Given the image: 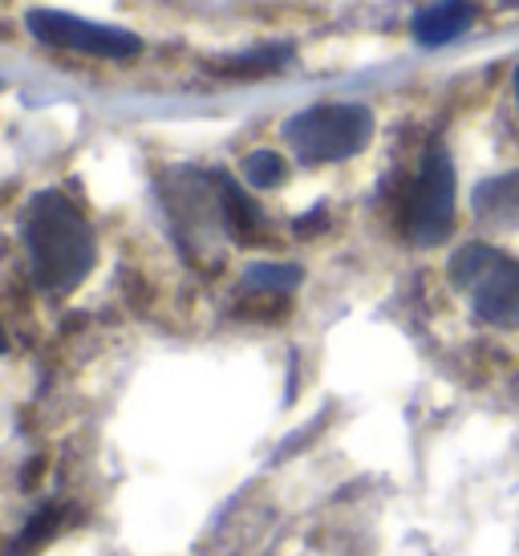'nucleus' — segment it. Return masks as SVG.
<instances>
[{
    "mask_svg": "<svg viewBox=\"0 0 519 556\" xmlns=\"http://www.w3.org/2000/svg\"><path fill=\"white\" fill-rule=\"evenodd\" d=\"M455 163H451L443 142H430L427 155H422V167H418V179L410 187V203H406V236H410V244H443L451 228H455Z\"/></svg>",
    "mask_w": 519,
    "mask_h": 556,
    "instance_id": "4",
    "label": "nucleus"
},
{
    "mask_svg": "<svg viewBox=\"0 0 519 556\" xmlns=\"http://www.w3.org/2000/svg\"><path fill=\"white\" fill-rule=\"evenodd\" d=\"M244 184L256 187V191H273V187L284 184V175H289V163L276 155V151H252L244 159Z\"/></svg>",
    "mask_w": 519,
    "mask_h": 556,
    "instance_id": "11",
    "label": "nucleus"
},
{
    "mask_svg": "<svg viewBox=\"0 0 519 556\" xmlns=\"http://www.w3.org/2000/svg\"><path fill=\"white\" fill-rule=\"evenodd\" d=\"M516 102H519V70H516Z\"/></svg>",
    "mask_w": 519,
    "mask_h": 556,
    "instance_id": "14",
    "label": "nucleus"
},
{
    "mask_svg": "<svg viewBox=\"0 0 519 556\" xmlns=\"http://www.w3.org/2000/svg\"><path fill=\"white\" fill-rule=\"evenodd\" d=\"M219 203H224V228H228V240L236 244H256L260 228H264V216L260 207L252 203L244 187L236 184L231 175L219 170Z\"/></svg>",
    "mask_w": 519,
    "mask_h": 556,
    "instance_id": "8",
    "label": "nucleus"
},
{
    "mask_svg": "<svg viewBox=\"0 0 519 556\" xmlns=\"http://www.w3.org/2000/svg\"><path fill=\"white\" fill-rule=\"evenodd\" d=\"M25 29L33 41L49 49H65V53H81V58H106V62H126L142 53V37L130 29H114V25H98L77 13L62 9H29L25 13Z\"/></svg>",
    "mask_w": 519,
    "mask_h": 556,
    "instance_id": "5",
    "label": "nucleus"
},
{
    "mask_svg": "<svg viewBox=\"0 0 519 556\" xmlns=\"http://www.w3.org/2000/svg\"><path fill=\"white\" fill-rule=\"evenodd\" d=\"M471 212L488 228H519V167L483 184L471 191Z\"/></svg>",
    "mask_w": 519,
    "mask_h": 556,
    "instance_id": "7",
    "label": "nucleus"
},
{
    "mask_svg": "<svg viewBox=\"0 0 519 556\" xmlns=\"http://www.w3.org/2000/svg\"><path fill=\"white\" fill-rule=\"evenodd\" d=\"M9 350V333H4V325H0V354Z\"/></svg>",
    "mask_w": 519,
    "mask_h": 556,
    "instance_id": "13",
    "label": "nucleus"
},
{
    "mask_svg": "<svg viewBox=\"0 0 519 556\" xmlns=\"http://www.w3.org/2000/svg\"><path fill=\"white\" fill-rule=\"evenodd\" d=\"M58 520H62V516H58V508H41V511H37L29 525H25V532H21V541L13 544V556L37 548V544H41L49 532H53V525H58Z\"/></svg>",
    "mask_w": 519,
    "mask_h": 556,
    "instance_id": "12",
    "label": "nucleus"
},
{
    "mask_svg": "<svg viewBox=\"0 0 519 556\" xmlns=\"http://www.w3.org/2000/svg\"><path fill=\"white\" fill-rule=\"evenodd\" d=\"M21 240L29 256V273L46 293H74L98 264L90 219L81 216L65 191H37L21 219Z\"/></svg>",
    "mask_w": 519,
    "mask_h": 556,
    "instance_id": "1",
    "label": "nucleus"
},
{
    "mask_svg": "<svg viewBox=\"0 0 519 556\" xmlns=\"http://www.w3.org/2000/svg\"><path fill=\"white\" fill-rule=\"evenodd\" d=\"M474 16H479L474 0H434V4H427V9L414 13L410 33L418 46L439 49V46L458 41V37L474 25Z\"/></svg>",
    "mask_w": 519,
    "mask_h": 556,
    "instance_id": "6",
    "label": "nucleus"
},
{
    "mask_svg": "<svg viewBox=\"0 0 519 556\" xmlns=\"http://www.w3.org/2000/svg\"><path fill=\"white\" fill-rule=\"evenodd\" d=\"M374 139V110L362 102H317L284 123V142L296 163L325 167L362 155Z\"/></svg>",
    "mask_w": 519,
    "mask_h": 556,
    "instance_id": "2",
    "label": "nucleus"
},
{
    "mask_svg": "<svg viewBox=\"0 0 519 556\" xmlns=\"http://www.w3.org/2000/svg\"><path fill=\"white\" fill-rule=\"evenodd\" d=\"M292 62V46H264V49H248V53H236V58H224L215 62L212 70L219 78H264V74H276Z\"/></svg>",
    "mask_w": 519,
    "mask_h": 556,
    "instance_id": "9",
    "label": "nucleus"
},
{
    "mask_svg": "<svg viewBox=\"0 0 519 556\" xmlns=\"http://www.w3.org/2000/svg\"><path fill=\"white\" fill-rule=\"evenodd\" d=\"M301 277V264H248L244 293H292Z\"/></svg>",
    "mask_w": 519,
    "mask_h": 556,
    "instance_id": "10",
    "label": "nucleus"
},
{
    "mask_svg": "<svg viewBox=\"0 0 519 556\" xmlns=\"http://www.w3.org/2000/svg\"><path fill=\"white\" fill-rule=\"evenodd\" d=\"M455 289L471 296V313L495 329H519V261L491 244H463L451 256Z\"/></svg>",
    "mask_w": 519,
    "mask_h": 556,
    "instance_id": "3",
    "label": "nucleus"
}]
</instances>
